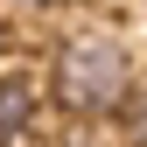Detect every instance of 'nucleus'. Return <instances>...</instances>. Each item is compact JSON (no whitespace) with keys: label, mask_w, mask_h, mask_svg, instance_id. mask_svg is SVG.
Masks as SVG:
<instances>
[{"label":"nucleus","mask_w":147,"mask_h":147,"mask_svg":"<svg viewBox=\"0 0 147 147\" xmlns=\"http://www.w3.org/2000/svg\"><path fill=\"white\" fill-rule=\"evenodd\" d=\"M28 126H35V84L21 70H7L0 77V147H21Z\"/></svg>","instance_id":"nucleus-2"},{"label":"nucleus","mask_w":147,"mask_h":147,"mask_svg":"<svg viewBox=\"0 0 147 147\" xmlns=\"http://www.w3.org/2000/svg\"><path fill=\"white\" fill-rule=\"evenodd\" d=\"M133 91H140V70H133V49L119 35H70V42H56L49 98L70 119H112V112H126Z\"/></svg>","instance_id":"nucleus-1"},{"label":"nucleus","mask_w":147,"mask_h":147,"mask_svg":"<svg viewBox=\"0 0 147 147\" xmlns=\"http://www.w3.org/2000/svg\"><path fill=\"white\" fill-rule=\"evenodd\" d=\"M0 7H14V14L28 7V14H35V7H63V0H0Z\"/></svg>","instance_id":"nucleus-3"}]
</instances>
